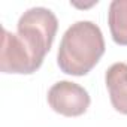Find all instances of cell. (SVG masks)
I'll list each match as a JSON object with an SVG mask.
<instances>
[{
  "mask_svg": "<svg viewBox=\"0 0 127 127\" xmlns=\"http://www.w3.org/2000/svg\"><path fill=\"white\" fill-rule=\"evenodd\" d=\"M40 66L34 61L21 39L8 32L2 30V51H0V70L3 73H34Z\"/></svg>",
  "mask_w": 127,
  "mask_h": 127,
  "instance_id": "cell-4",
  "label": "cell"
},
{
  "mask_svg": "<svg viewBox=\"0 0 127 127\" xmlns=\"http://www.w3.org/2000/svg\"><path fill=\"white\" fill-rule=\"evenodd\" d=\"M108 24L117 45L127 46V0H114L109 5Z\"/></svg>",
  "mask_w": 127,
  "mask_h": 127,
  "instance_id": "cell-6",
  "label": "cell"
},
{
  "mask_svg": "<svg viewBox=\"0 0 127 127\" xmlns=\"http://www.w3.org/2000/svg\"><path fill=\"white\" fill-rule=\"evenodd\" d=\"M105 54V39L97 24L91 21H78L63 34L57 64L72 76H84L99 63Z\"/></svg>",
  "mask_w": 127,
  "mask_h": 127,
  "instance_id": "cell-1",
  "label": "cell"
},
{
  "mask_svg": "<svg viewBox=\"0 0 127 127\" xmlns=\"http://www.w3.org/2000/svg\"><path fill=\"white\" fill-rule=\"evenodd\" d=\"M48 103L60 115L79 117L87 112L90 106L88 91L70 81H58L48 91Z\"/></svg>",
  "mask_w": 127,
  "mask_h": 127,
  "instance_id": "cell-3",
  "label": "cell"
},
{
  "mask_svg": "<svg viewBox=\"0 0 127 127\" xmlns=\"http://www.w3.org/2000/svg\"><path fill=\"white\" fill-rule=\"evenodd\" d=\"M58 29V20L51 9L32 8L26 11L17 24V36L26 45L32 57L42 66L46 52L51 49Z\"/></svg>",
  "mask_w": 127,
  "mask_h": 127,
  "instance_id": "cell-2",
  "label": "cell"
},
{
  "mask_svg": "<svg viewBox=\"0 0 127 127\" xmlns=\"http://www.w3.org/2000/svg\"><path fill=\"white\" fill-rule=\"evenodd\" d=\"M105 84L114 109L127 115V63H114L105 73Z\"/></svg>",
  "mask_w": 127,
  "mask_h": 127,
  "instance_id": "cell-5",
  "label": "cell"
}]
</instances>
